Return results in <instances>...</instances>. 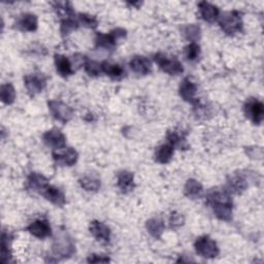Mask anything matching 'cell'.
Returning <instances> with one entry per match:
<instances>
[{
    "label": "cell",
    "instance_id": "cell-36",
    "mask_svg": "<svg viewBox=\"0 0 264 264\" xmlns=\"http://www.w3.org/2000/svg\"><path fill=\"white\" fill-rule=\"evenodd\" d=\"M78 24L83 25L84 27L95 29L98 26V21L94 16H90L88 14H78Z\"/></svg>",
    "mask_w": 264,
    "mask_h": 264
},
{
    "label": "cell",
    "instance_id": "cell-15",
    "mask_svg": "<svg viewBox=\"0 0 264 264\" xmlns=\"http://www.w3.org/2000/svg\"><path fill=\"white\" fill-rule=\"evenodd\" d=\"M49 186V181L43 174L37 172H31L27 178V188L33 192L43 193V191Z\"/></svg>",
    "mask_w": 264,
    "mask_h": 264
},
{
    "label": "cell",
    "instance_id": "cell-2",
    "mask_svg": "<svg viewBox=\"0 0 264 264\" xmlns=\"http://www.w3.org/2000/svg\"><path fill=\"white\" fill-rule=\"evenodd\" d=\"M221 29L228 35H233L242 30L241 14L237 11H231L221 16L219 20Z\"/></svg>",
    "mask_w": 264,
    "mask_h": 264
},
{
    "label": "cell",
    "instance_id": "cell-24",
    "mask_svg": "<svg viewBox=\"0 0 264 264\" xmlns=\"http://www.w3.org/2000/svg\"><path fill=\"white\" fill-rule=\"evenodd\" d=\"M101 67L103 72L113 79H121L125 76V69L119 64H113L109 61H105L101 63Z\"/></svg>",
    "mask_w": 264,
    "mask_h": 264
},
{
    "label": "cell",
    "instance_id": "cell-6",
    "mask_svg": "<svg viewBox=\"0 0 264 264\" xmlns=\"http://www.w3.org/2000/svg\"><path fill=\"white\" fill-rule=\"evenodd\" d=\"M194 248L199 256L208 259L216 258L220 253L217 242L209 235H202L198 237L194 243Z\"/></svg>",
    "mask_w": 264,
    "mask_h": 264
},
{
    "label": "cell",
    "instance_id": "cell-10",
    "mask_svg": "<svg viewBox=\"0 0 264 264\" xmlns=\"http://www.w3.org/2000/svg\"><path fill=\"white\" fill-rule=\"evenodd\" d=\"M54 161L60 166H72L78 159V154L73 148H63L52 153Z\"/></svg>",
    "mask_w": 264,
    "mask_h": 264
},
{
    "label": "cell",
    "instance_id": "cell-3",
    "mask_svg": "<svg viewBox=\"0 0 264 264\" xmlns=\"http://www.w3.org/2000/svg\"><path fill=\"white\" fill-rule=\"evenodd\" d=\"M53 252L57 257L69 258L75 252V246L66 232H59L53 243Z\"/></svg>",
    "mask_w": 264,
    "mask_h": 264
},
{
    "label": "cell",
    "instance_id": "cell-27",
    "mask_svg": "<svg viewBox=\"0 0 264 264\" xmlns=\"http://www.w3.org/2000/svg\"><path fill=\"white\" fill-rule=\"evenodd\" d=\"M53 6H54V10H55L56 14L61 19V21L74 17L73 8L70 3H68V2L54 3Z\"/></svg>",
    "mask_w": 264,
    "mask_h": 264
},
{
    "label": "cell",
    "instance_id": "cell-16",
    "mask_svg": "<svg viewBox=\"0 0 264 264\" xmlns=\"http://www.w3.org/2000/svg\"><path fill=\"white\" fill-rule=\"evenodd\" d=\"M118 187L122 193L127 194L134 190L135 183H134V175L132 172L123 170L118 173Z\"/></svg>",
    "mask_w": 264,
    "mask_h": 264
},
{
    "label": "cell",
    "instance_id": "cell-11",
    "mask_svg": "<svg viewBox=\"0 0 264 264\" xmlns=\"http://www.w3.org/2000/svg\"><path fill=\"white\" fill-rule=\"evenodd\" d=\"M196 92H197L196 84L190 77H185L180 85L181 97L185 101H187L193 106H196L199 103L198 99H196V97H195Z\"/></svg>",
    "mask_w": 264,
    "mask_h": 264
},
{
    "label": "cell",
    "instance_id": "cell-18",
    "mask_svg": "<svg viewBox=\"0 0 264 264\" xmlns=\"http://www.w3.org/2000/svg\"><path fill=\"white\" fill-rule=\"evenodd\" d=\"M129 65L135 73H138L141 75H147L152 71L151 61L144 56H134L131 59Z\"/></svg>",
    "mask_w": 264,
    "mask_h": 264
},
{
    "label": "cell",
    "instance_id": "cell-14",
    "mask_svg": "<svg viewBox=\"0 0 264 264\" xmlns=\"http://www.w3.org/2000/svg\"><path fill=\"white\" fill-rule=\"evenodd\" d=\"M91 234L96 238V240L107 243L111 239V229L103 222L92 221L89 226Z\"/></svg>",
    "mask_w": 264,
    "mask_h": 264
},
{
    "label": "cell",
    "instance_id": "cell-7",
    "mask_svg": "<svg viewBox=\"0 0 264 264\" xmlns=\"http://www.w3.org/2000/svg\"><path fill=\"white\" fill-rule=\"evenodd\" d=\"M48 106L52 116L59 122L67 123L73 117L72 109L60 100H50Z\"/></svg>",
    "mask_w": 264,
    "mask_h": 264
},
{
    "label": "cell",
    "instance_id": "cell-26",
    "mask_svg": "<svg viewBox=\"0 0 264 264\" xmlns=\"http://www.w3.org/2000/svg\"><path fill=\"white\" fill-rule=\"evenodd\" d=\"M167 139L173 148H178L180 150H187L189 148L185 134L180 131H168Z\"/></svg>",
    "mask_w": 264,
    "mask_h": 264
},
{
    "label": "cell",
    "instance_id": "cell-9",
    "mask_svg": "<svg viewBox=\"0 0 264 264\" xmlns=\"http://www.w3.org/2000/svg\"><path fill=\"white\" fill-rule=\"evenodd\" d=\"M24 84L30 95L34 96L44 91L47 86V77L43 73H31L24 77Z\"/></svg>",
    "mask_w": 264,
    "mask_h": 264
},
{
    "label": "cell",
    "instance_id": "cell-34",
    "mask_svg": "<svg viewBox=\"0 0 264 264\" xmlns=\"http://www.w3.org/2000/svg\"><path fill=\"white\" fill-rule=\"evenodd\" d=\"M78 21L74 20V18L66 19L61 21V27H60V32L62 36H67L69 35L72 31L76 30L78 28Z\"/></svg>",
    "mask_w": 264,
    "mask_h": 264
},
{
    "label": "cell",
    "instance_id": "cell-13",
    "mask_svg": "<svg viewBox=\"0 0 264 264\" xmlns=\"http://www.w3.org/2000/svg\"><path fill=\"white\" fill-rule=\"evenodd\" d=\"M27 230L35 237L44 239L52 234V228L48 220L46 219H39L31 223L28 227Z\"/></svg>",
    "mask_w": 264,
    "mask_h": 264
},
{
    "label": "cell",
    "instance_id": "cell-8",
    "mask_svg": "<svg viewBox=\"0 0 264 264\" xmlns=\"http://www.w3.org/2000/svg\"><path fill=\"white\" fill-rule=\"evenodd\" d=\"M243 111L247 116L254 124L260 125L264 118V106L261 101L255 98H250L243 106Z\"/></svg>",
    "mask_w": 264,
    "mask_h": 264
},
{
    "label": "cell",
    "instance_id": "cell-1",
    "mask_svg": "<svg viewBox=\"0 0 264 264\" xmlns=\"http://www.w3.org/2000/svg\"><path fill=\"white\" fill-rule=\"evenodd\" d=\"M207 204L212 207L216 217L222 221H230L232 218V199L228 192L213 190L207 197Z\"/></svg>",
    "mask_w": 264,
    "mask_h": 264
},
{
    "label": "cell",
    "instance_id": "cell-21",
    "mask_svg": "<svg viewBox=\"0 0 264 264\" xmlns=\"http://www.w3.org/2000/svg\"><path fill=\"white\" fill-rule=\"evenodd\" d=\"M17 26L22 31L33 32L37 29V26H38L37 17L33 14H25L19 19Z\"/></svg>",
    "mask_w": 264,
    "mask_h": 264
},
{
    "label": "cell",
    "instance_id": "cell-17",
    "mask_svg": "<svg viewBox=\"0 0 264 264\" xmlns=\"http://www.w3.org/2000/svg\"><path fill=\"white\" fill-rule=\"evenodd\" d=\"M198 8L200 16L205 21L213 23L219 19L220 10L218 9V7L207 2H201L198 4Z\"/></svg>",
    "mask_w": 264,
    "mask_h": 264
},
{
    "label": "cell",
    "instance_id": "cell-19",
    "mask_svg": "<svg viewBox=\"0 0 264 264\" xmlns=\"http://www.w3.org/2000/svg\"><path fill=\"white\" fill-rule=\"evenodd\" d=\"M42 195L49 201H51L53 205L57 206V207H63L65 204H66V198H65V195L64 193L54 187V186H51L49 185L42 193Z\"/></svg>",
    "mask_w": 264,
    "mask_h": 264
},
{
    "label": "cell",
    "instance_id": "cell-12",
    "mask_svg": "<svg viewBox=\"0 0 264 264\" xmlns=\"http://www.w3.org/2000/svg\"><path fill=\"white\" fill-rule=\"evenodd\" d=\"M43 139H44V143L48 147H50L54 150H60V149L65 148L66 137L58 129H52V130L45 132V134L43 135Z\"/></svg>",
    "mask_w": 264,
    "mask_h": 264
},
{
    "label": "cell",
    "instance_id": "cell-38",
    "mask_svg": "<svg viewBox=\"0 0 264 264\" xmlns=\"http://www.w3.org/2000/svg\"><path fill=\"white\" fill-rule=\"evenodd\" d=\"M87 261L89 262V263H107V262H110L111 260H110L109 257L92 254V255H90L89 257H88Z\"/></svg>",
    "mask_w": 264,
    "mask_h": 264
},
{
    "label": "cell",
    "instance_id": "cell-35",
    "mask_svg": "<svg viewBox=\"0 0 264 264\" xmlns=\"http://www.w3.org/2000/svg\"><path fill=\"white\" fill-rule=\"evenodd\" d=\"M86 72L89 74L90 76H98L103 72V67L101 64L94 60H88L84 64Z\"/></svg>",
    "mask_w": 264,
    "mask_h": 264
},
{
    "label": "cell",
    "instance_id": "cell-20",
    "mask_svg": "<svg viewBox=\"0 0 264 264\" xmlns=\"http://www.w3.org/2000/svg\"><path fill=\"white\" fill-rule=\"evenodd\" d=\"M55 65H56L57 72L63 77H67L74 72L72 68V63L69 61L67 57L63 55H59V54L55 55Z\"/></svg>",
    "mask_w": 264,
    "mask_h": 264
},
{
    "label": "cell",
    "instance_id": "cell-37",
    "mask_svg": "<svg viewBox=\"0 0 264 264\" xmlns=\"http://www.w3.org/2000/svg\"><path fill=\"white\" fill-rule=\"evenodd\" d=\"M185 223V217L178 213V212H172L170 214V217H169V226L172 228V229H177V228H180L181 226H183Z\"/></svg>",
    "mask_w": 264,
    "mask_h": 264
},
{
    "label": "cell",
    "instance_id": "cell-28",
    "mask_svg": "<svg viewBox=\"0 0 264 264\" xmlns=\"http://www.w3.org/2000/svg\"><path fill=\"white\" fill-rule=\"evenodd\" d=\"M147 230L149 231V233L154 236L155 238H160L164 232L165 229V225L163 223V221L159 218H153L150 219L147 224H146Z\"/></svg>",
    "mask_w": 264,
    "mask_h": 264
},
{
    "label": "cell",
    "instance_id": "cell-25",
    "mask_svg": "<svg viewBox=\"0 0 264 264\" xmlns=\"http://www.w3.org/2000/svg\"><path fill=\"white\" fill-rule=\"evenodd\" d=\"M247 188H248L247 181L243 178L238 177V175H235V177L231 178L228 181V183H227V190L226 191L228 193L239 195V194L243 193Z\"/></svg>",
    "mask_w": 264,
    "mask_h": 264
},
{
    "label": "cell",
    "instance_id": "cell-22",
    "mask_svg": "<svg viewBox=\"0 0 264 264\" xmlns=\"http://www.w3.org/2000/svg\"><path fill=\"white\" fill-rule=\"evenodd\" d=\"M173 147L170 144H164L159 146L155 151V160L158 163L165 164L168 163L173 156Z\"/></svg>",
    "mask_w": 264,
    "mask_h": 264
},
{
    "label": "cell",
    "instance_id": "cell-5",
    "mask_svg": "<svg viewBox=\"0 0 264 264\" xmlns=\"http://www.w3.org/2000/svg\"><path fill=\"white\" fill-rule=\"evenodd\" d=\"M127 32L123 28H116L112 30L109 34H104L98 32L95 38V45L99 49H105L107 51H114L117 46V40L124 38Z\"/></svg>",
    "mask_w": 264,
    "mask_h": 264
},
{
    "label": "cell",
    "instance_id": "cell-23",
    "mask_svg": "<svg viewBox=\"0 0 264 264\" xmlns=\"http://www.w3.org/2000/svg\"><path fill=\"white\" fill-rule=\"evenodd\" d=\"M185 195L190 199H198L201 197L204 193L202 185L194 179H190L187 181L184 188Z\"/></svg>",
    "mask_w": 264,
    "mask_h": 264
},
{
    "label": "cell",
    "instance_id": "cell-32",
    "mask_svg": "<svg viewBox=\"0 0 264 264\" xmlns=\"http://www.w3.org/2000/svg\"><path fill=\"white\" fill-rule=\"evenodd\" d=\"M184 35L189 42L196 43L201 36L200 27L195 24H190L184 28Z\"/></svg>",
    "mask_w": 264,
    "mask_h": 264
},
{
    "label": "cell",
    "instance_id": "cell-33",
    "mask_svg": "<svg viewBox=\"0 0 264 264\" xmlns=\"http://www.w3.org/2000/svg\"><path fill=\"white\" fill-rule=\"evenodd\" d=\"M200 53H201V50H200V47L198 44L196 43H190L186 49H185V55H186V58L188 61L190 62H196L198 61L199 57H200Z\"/></svg>",
    "mask_w": 264,
    "mask_h": 264
},
{
    "label": "cell",
    "instance_id": "cell-30",
    "mask_svg": "<svg viewBox=\"0 0 264 264\" xmlns=\"http://www.w3.org/2000/svg\"><path fill=\"white\" fill-rule=\"evenodd\" d=\"M12 235L6 231L3 232L2 236V262L8 263L11 261L12 253H11V241Z\"/></svg>",
    "mask_w": 264,
    "mask_h": 264
},
{
    "label": "cell",
    "instance_id": "cell-4",
    "mask_svg": "<svg viewBox=\"0 0 264 264\" xmlns=\"http://www.w3.org/2000/svg\"><path fill=\"white\" fill-rule=\"evenodd\" d=\"M154 60L162 71L170 75H179L184 71L182 63L175 57H168L163 53H157L154 56Z\"/></svg>",
    "mask_w": 264,
    "mask_h": 264
},
{
    "label": "cell",
    "instance_id": "cell-31",
    "mask_svg": "<svg viewBox=\"0 0 264 264\" xmlns=\"http://www.w3.org/2000/svg\"><path fill=\"white\" fill-rule=\"evenodd\" d=\"M0 97L6 105H13L16 99V90L12 84H5L0 89Z\"/></svg>",
    "mask_w": 264,
    "mask_h": 264
},
{
    "label": "cell",
    "instance_id": "cell-29",
    "mask_svg": "<svg viewBox=\"0 0 264 264\" xmlns=\"http://www.w3.org/2000/svg\"><path fill=\"white\" fill-rule=\"evenodd\" d=\"M79 185L83 189L88 192H96L100 189V180L92 177V175H85L84 178L79 179Z\"/></svg>",
    "mask_w": 264,
    "mask_h": 264
}]
</instances>
